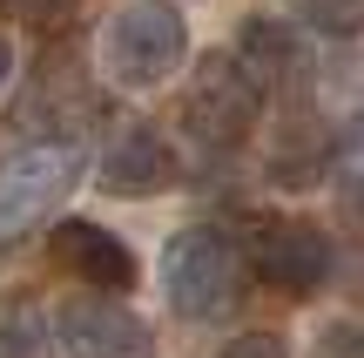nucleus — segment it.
Segmentation results:
<instances>
[{
  "label": "nucleus",
  "instance_id": "14",
  "mask_svg": "<svg viewBox=\"0 0 364 358\" xmlns=\"http://www.w3.org/2000/svg\"><path fill=\"white\" fill-rule=\"evenodd\" d=\"M14 7H21L27 21L41 27V34H61V27H68V21L81 14V0H14Z\"/></svg>",
  "mask_w": 364,
  "mask_h": 358
},
{
  "label": "nucleus",
  "instance_id": "8",
  "mask_svg": "<svg viewBox=\"0 0 364 358\" xmlns=\"http://www.w3.org/2000/svg\"><path fill=\"white\" fill-rule=\"evenodd\" d=\"M95 183H102L108 196H162V189H176V149L162 142V129L122 115L115 129L102 135Z\"/></svg>",
  "mask_w": 364,
  "mask_h": 358
},
{
  "label": "nucleus",
  "instance_id": "12",
  "mask_svg": "<svg viewBox=\"0 0 364 358\" xmlns=\"http://www.w3.org/2000/svg\"><path fill=\"white\" fill-rule=\"evenodd\" d=\"M297 14L311 21V34H358L364 27V0H297Z\"/></svg>",
  "mask_w": 364,
  "mask_h": 358
},
{
  "label": "nucleus",
  "instance_id": "17",
  "mask_svg": "<svg viewBox=\"0 0 364 358\" xmlns=\"http://www.w3.org/2000/svg\"><path fill=\"white\" fill-rule=\"evenodd\" d=\"M0 7H7V0H0Z\"/></svg>",
  "mask_w": 364,
  "mask_h": 358
},
{
  "label": "nucleus",
  "instance_id": "15",
  "mask_svg": "<svg viewBox=\"0 0 364 358\" xmlns=\"http://www.w3.org/2000/svg\"><path fill=\"white\" fill-rule=\"evenodd\" d=\"M216 358H290V352H284V338H277V332H250V338H230Z\"/></svg>",
  "mask_w": 364,
  "mask_h": 358
},
{
  "label": "nucleus",
  "instance_id": "11",
  "mask_svg": "<svg viewBox=\"0 0 364 358\" xmlns=\"http://www.w3.org/2000/svg\"><path fill=\"white\" fill-rule=\"evenodd\" d=\"M331 183H338V203L351 223H364V135H351L338 156V169H331Z\"/></svg>",
  "mask_w": 364,
  "mask_h": 358
},
{
  "label": "nucleus",
  "instance_id": "10",
  "mask_svg": "<svg viewBox=\"0 0 364 358\" xmlns=\"http://www.w3.org/2000/svg\"><path fill=\"white\" fill-rule=\"evenodd\" d=\"M0 358H61L54 318L34 298H0Z\"/></svg>",
  "mask_w": 364,
  "mask_h": 358
},
{
  "label": "nucleus",
  "instance_id": "9",
  "mask_svg": "<svg viewBox=\"0 0 364 358\" xmlns=\"http://www.w3.org/2000/svg\"><path fill=\"white\" fill-rule=\"evenodd\" d=\"M48 257H54V270H68V278L88 284V291H129L135 284L129 243H122L115 230L88 223V216H68V223L48 237Z\"/></svg>",
  "mask_w": 364,
  "mask_h": 358
},
{
  "label": "nucleus",
  "instance_id": "3",
  "mask_svg": "<svg viewBox=\"0 0 364 358\" xmlns=\"http://www.w3.org/2000/svg\"><path fill=\"white\" fill-rule=\"evenodd\" d=\"M338 251L317 223L304 216H250L243 230V270L263 284V291H284V298H311L317 284L331 278Z\"/></svg>",
  "mask_w": 364,
  "mask_h": 358
},
{
  "label": "nucleus",
  "instance_id": "1",
  "mask_svg": "<svg viewBox=\"0 0 364 358\" xmlns=\"http://www.w3.org/2000/svg\"><path fill=\"white\" fill-rule=\"evenodd\" d=\"M95 61L115 88H162L169 75H182L189 61V27L169 0H122L115 14L102 21V41H95Z\"/></svg>",
  "mask_w": 364,
  "mask_h": 358
},
{
  "label": "nucleus",
  "instance_id": "16",
  "mask_svg": "<svg viewBox=\"0 0 364 358\" xmlns=\"http://www.w3.org/2000/svg\"><path fill=\"white\" fill-rule=\"evenodd\" d=\"M7 75H14V41L0 34V88H7Z\"/></svg>",
  "mask_w": 364,
  "mask_h": 358
},
{
  "label": "nucleus",
  "instance_id": "2",
  "mask_svg": "<svg viewBox=\"0 0 364 358\" xmlns=\"http://www.w3.org/2000/svg\"><path fill=\"white\" fill-rule=\"evenodd\" d=\"M162 298L176 318L216 325L243 305V251L216 223H189L162 243Z\"/></svg>",
  "mask_w": 364,
  "mask_h": 358
},
{
  "label": "nucleus",
  "instance_id": "5",
  "mask_svg": "<svg viewBox=\"0 0 364 358\" xmlns=\"http://www.w3.org/2000/svg\"><path fill=\"white\" fill-rule=\"evenodd\" d=\"M263 115V88L250 81V68L236 54H203L189 81V102H182V122L203 149H236Z\"/></svg>",
  "mask_w": 364,
  "mask_h": 358
},
{
  "label": "nucleus",
  "instance_id": "4",
  "mask_svg": "<svg viewBox=\"0 0 364 358\" xmlns=\"http://www.w3.org/2000/svg\"><path fill=\"white\" fill-rule=\"evenodd\" d=\"M81 162H88L81 142H34V149L0 162V251L21 243L27 230L81 183Z\"/></svg>",
  "mask_w": 364,
  "mask_h": 358
},
{
  "label": "nucleus",
  "instance_id": "6",
  "mask_svg": "<svg viewBox=\"0 0 364 358\" xmlns=\"http://www.w3.org/2000/svg\"><path fill=\"white\" fill-rule=\"evenodd\" d=\"M236 61L250 68V81L263 88V102H304L317 81V61H311V34L284 14H243L236 27Z\"/></svg>",
  "mask_w": 364,
  "mask_h": 358
},
{
  "label": "nucleus",
  "instance_id": "7",
  "mask_svg": "<svg viewBox=\"0 0 364 358\" xmlns=\"http://www.w3.org/2000/svg\"><path fill=\"white\" fill-rule=\"evenodd\" d=\"M61 358H156V332L115 298H68L54 311Z\"/></svg>",
  "mask_w": 364,
  "mask_h": 358
},
{
  "label": "nucleus",
  "instance_id": "13",
  "mask_svg": "<svg viewBox=\"0 0 364 358\" xmlns=\"http://www.w3.org/2000/svg\"><path fill=\"white\" fill-rule=\"evenodd\" d=\"M311 358H364V318H331L317 332Z\"/></svg>",
  "mask_w": 364,
  "mask_h": 358
}]
</instances>
